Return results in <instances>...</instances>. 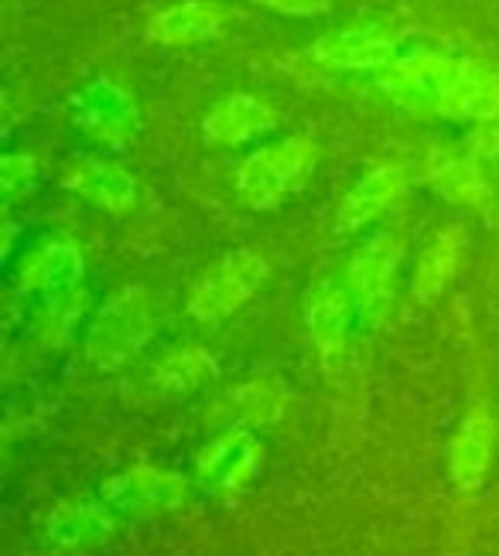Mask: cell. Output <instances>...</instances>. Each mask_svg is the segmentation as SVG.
<instances>
[{
  "instance_id": "obj_21",
  "label": "cell",
  "mask_w": 499,
  "mask_h": 556,
  "mask_svg": "<svg viewBox=\"0 0 499 556\" xmlns=\"http://www.w3.org/2000/svg\"><path fill=\"white\" fill-rule=\"evenodd\" d=\"M216 376H220V366L205 349H178L172 355H164L154 366L151 386L161 396L178 400V396L202 390V386L212 382Z\"/></svg>"
},
{
  "instance_id": "obj_12",
  "label": "cell",
  "mask_w": 499,
  "mask_h": 556,
  "mask_svg": "<svg viewBox=\"0 0 499 556\" xmlns=\"http://www.w3.org/2000/svg\"><path fill=\"white\" fill-rule=\"evenodd\" d=\"M59 185L113 215L127 212L137 202V178L121 161L103 154H73L62 167Z\"/></svg>"
},
{
  "instance_id": "obj_14",
  "label": "cell",
  "mask_w": 499,
  "mask_h": 556,
  "mask_svg": "<svg viewBox=\"0 0 499 556\" xmlns=\"http://www.w3.org/2000/svg\"><path fill=\"white\" fill-rule=\"evenodd\" d=\"M86 260L73 243H45L25 256V263L14 274V294L17 298H38L52 301L65 298L83 287Z\"/></svg>"
},
{
  "instance_id": "obj_5",
  "label": "cell",
  "mask_w": 499,
  "mask_h": 556,
  "mask_svg": "<svg viewBox=\"0 0 499 556\" xmlns=\"http://www.w3.org/2000/svg\"><path fill=\"white\" fill-rule=\"evenodd\" d=\"M448 48L438 45H411L400 48V55L379 72L376 86L384 89V96L411 116H435L441 113V89L451 72Z\"/></svg>"
},
{
  "instance_id": "obj_6",
  "label": "cell",
  "mask_w": 499,
  "mask_h": 556,
  "mask_svg": "<svg viewBox=\"0 0 499 556\" xmlns=\"http://www.w3.org/2000/svg\"><path fill=\"white\" fill-rule=\"evenodd\" d=\"M400 31L387 21L346 24L312 41L308 55L336 72H384L400 55Z\"/></svg>"
},
{
  "instance_id": "obj_19",
  "label": "cell",
  "mask_w": 499,
  "mask_h": 556,
  "mask_svg": "<svg viewBox=\"0 0 499 556\" xmlns=\"http://www.w3.org/2000/svg\"><path fill=\"white\" fill-rule=\"evenodd\" d=\"M260 457H264V451L247 433V427H236L199 454V478L209 481L212 489L240 492L257 478Z\"/></svg>"
},
{
  "instance_id": "obj_24",
  "label": "cell",
  "mask_w": 499,
  "mask_h": 556,
  "mask_svg": "<svg viewBox=\"0 0 499 556\" xmlns=\"http://www.w3.org/2000/svg\"><path fill=\"white\" fill-rule=\"evenodd\" d=\"M465 148L479 157L486 167H499V119H489V124H475V130L469 134V140H462Z\"/></svg>"
},
{
  "instance_id": "obj_20",
  "label": "cell",
  "mask_w": 499,
  "mask_h": 556,
  "mask_svg": "<svg viewBox=\"0 0 499 556\" xmlns=\"http://www.w3.org/2000/svg\"><path fill=\"white\" fill-rule=\"evenodd\" d=\"M113 533V519L107 513V502H89V498H73V502H62L59 509L49 516V529L45 536L55 549L65 553H86V549H97L110 540Z\"/></svg>"
},
{
  "instance_id": "obj_3",
  "label": "cell",
  "mask_w": 499,
  "mask_h": 556,
  "mask_svg": "<svg viewBox=\"0 0 499 556\" xmlns=\"http://www.w3.org/2000/svg\"><path fill=\"white\" fill-rule=\"evenodd\" d=\"M264 277H267V260L257 250H247V247L229 250L192 283L185 311L202 325L226 321L229 314H236L257 294Z\"/></svg>"
},
{
  "instance_id": "obj_8",
  "label": "cell",
  "mask_w": 499,
  "mask_h": 556,
  "mask_svg": "<svg viewBox=\"0 0 499 556\" xmlns=\"http://www.w3.org/2000/svg\"><path fill=\"white\" fill-rule=\"evenodd\" d=\"M424 185L438 191L451 205L469 208H492V181L496 172L475 157L465 143H432L424 151Z\"/></svg>"
},
{
  "instance_id": "obj_13",
  "label": "cell",
  "mask_w": 499,
  "mask_h": 556,
  "mask_svg": "<svg viewBox=\"0 0 499 556\" xmlns=\"http://www.w3.org/2000/svg\"><path fill=\"white\" fill-rule=\"evenodd\" d=\"M408 181H411L408 167L397 164V161L379 164V167H373V172H366L342 195L332 232H336V236H355V232H363L366 226H373L379 215L400 202V195L408 191Z\"/></svg>"
},
{
  "instance_id": "obj_26",
  "label": "cell",
  "mask_w": 499,
  "mask_h": 556,
  "mask_svg": "<svg viewBox=\"0 0 499 556\" xmlns=\"http://www.w3.org/2000/svg\"><path fill=\"white\" fill-rule=\"evenodd\" d=\"M489 226L499 229V208H489Z\"/></svg>"
},
{
  "instance_id": "obj_25",
  "label": "cell",
  "mask_w": 499,
  "mask_h": 556,
  "mask_svg": "<svg viewBox=\"0 0 499 556\" xmlns=\"http://www.w3.org/2000/svg\"><path fill=\"white\" fill-rule=\"evenodd\" d=\"M253 4L267 8L284 17H322L332 14V0H253Z\"/></svg>"
},
{
  "instance_id": "obj_17",
  "label": "cell",
  "mask_w": 499,
  "mask_h": 556,
  "mask_svg": "<svg viewBox=\"0 0 499 556\" xmlns=\"http://www.w3.org/2000/svg\"><path fill=\"white\" fill-rule=\"evenodd\" d=\"M233 11L216 0H182L158 11L148 21V38L164 48H185V45H202L226 31Z\"/></svg>"
},
{
  "instance_id": "obj_22",
  "label": "cell",
  "mask_w": 499,
  "mask_h": 556,
  "mask_svg": "<svg viewBox=\"0 0 499 556\" xmlns=\"http://www.w3.org/2000/svg\"><path fill=\"white\" fill-rule=\"evenodd\" d=\"M226 403L236 414V420H240V427H267V424H277L284 406H288V386L274 376L250 379V382L233 386Z\"/></svg>"
},
{
  "instance_id": "obj_15",
  "label": "cell",
  "mask_w": 499,
  "mask_h": 556,
  "mask_svg": "<svg viewBox=\"0 0 499 556\" xmlns=\"http://www.w3.org/2000/svg\"><path fill=\"white\" fill-rule=\"evenodd\" d=\"M496 438H499V420L486 403L475 406L459 424L456 438L448 444V475L459 492L483 489L496 454Z\"/></svg>"
},
{
  "instance_id": "obj_23",
  "label": "cell",
  "mask_w": 499,
  "mask_h": 556,
  "mask_svg": "<svg viewBox=\"0 0 499 556\" xmlns=\"http://www.w3.org/2000/svg\"><path fill=\"white\" fill-rule=\"evenodd\" d=\"M38 185V161L32 154H8L0 161V195L4 202L32 195Z\"/></svg>"
},
{
  "instance_id": "obj_18",
  "label": "cell",
  "mask_w": 499,
  "mask_h": 556,
  "mask_svg": "<svg viewBox=\"0 0 499 556\" xmlns=\"http://www.w3.org/2000/svg\"><path fill=\"white\" fill-rule=\"evenodd\" d=\"M462 247H465V226L462 223H448L441 226L432 239L424 243L414 263V277H411V298L421 307H432L441 301L448 283L456 280L459 263H462Z\"/></svg>"
},
{
  "instance_id": "obj_7",
  "label": "cell",
  "mask_w": 499,
  "mask_h": 556,
  "mask_svg": "<svg viewBox=\"0 0 499 556\" xmlns=\"http://www.w3.org/2000/svg\"><path fill=\"white\" fill-rule=\"evenodd\" d=\"M73 124L76 130L103 151H127L137 137L140 113L134 96L110 79L89 83L73 100Z\"/></svg>"
},
{
  "instance_id": "obj_1",
  "label": "cell",
  "mask_w": 499,
  "mask_h": 556,
  "mask_svg": "<svg viewBox=\"0 0 499 556\" xmlns=\"http://www.w3.org/2000/svg\"><path fill=\"white\" fill-rule=\"evenodd\" d=\"M319 143L304 134L280 137L274 143L257 148L240 167H236V195L250 208L267 212L280 205L288 195L301 191L308 178L315 175Z\"/></svg>"
},
{
  "instance_id": "obj_11",
  "label": "cell",
  "mask_w": 499,
  "mask_h": 556,
  "mask_svg": "<svg viewBox=\"0 0 499 556\" xmlns=\"http://www.w3.org/2000/svg\"><path fill=\"white\" fill-rule=\"evenodd\" d=\"M438 116L459 119V124H489V119H499V68L475 55H462L451 62Z\"/></svg>"
},
{
  "instance_id": "obj_2",
  "label": "cell",
  "mask_w": 499,
  "mask_h": 556,
  "mask_svg": "<svg viewBox=\"0 0 499 556\" xmlns=\"http://www.w3.org/2000/svg\"><path fill=\"white\" fill-rule=\"evenodd\" d=\"M154 331L151 298L145 287L127 283L103 301L86 331V358L100 369H116L130 362Z\"/></svg>"
},
{
  "instance_id": "obj_10",
  "label": "cell",
  "mask_w": 499,
  "mask_h": 556,
  "mask_svg": "<svg viewBox=\"0 0 499 556\" xmlns=\"http://www.w3.org/2000/svg\"><path fill=\"white\" fill-rule=\"evenodd\" d=\"M188 495V481L178 471H164L154 465H137L100 485V498L116 513L137 519H154L175 513Z\"/></svg>"
},
{
  "instance_id": "obj_4",
  "label": "cell",
  "mask_w": 499,
  "mask_h": 556,
  "mask_svg": "<svg viewBox=\"0 0 499 556\" xmlns=\"http://www.w3.org/2000/svg\"><path fill=\"white\" fill-rule=\"evenodd\" d=\"M400 260H403V239L394 229L370 232L363 243L349 253L342 267V280L355 304V321H363L366 328H376L384 321Z\"/></svg>"
},
{
  "instance_id": "obj_9",
  "label": "cell",
  "mask_w": 499,
  "mask_h": 556,
  "mask_svg": "<svg viewBox=\"0 0 499 556\" xmlns=\"http://www.w3.org/2000/svg\"><path fill=\"white\" fill-rule=\"evenodd\" d=\"M352 321H355V304H352L346 280L336 274H322L308 287L304 325H308V334H312L325 372H336L342 366Z\"/></svg>"
},
{
  "instance_id": "obj_16",
  "label": "cell",
  "mask_w": 499,
  "mask_h": 556,
  "mask_svg": "<svg viewBox=\"0 0 499 556\" xmlns=\"http://www.w3.org/2000/svg\"><path fill=\"white\" fill-rule=\"evenodd\" d=\"M277 127V113L253 92H233L202 116V137L212 148H240Z\"/></svg>"
}]
</instances>
